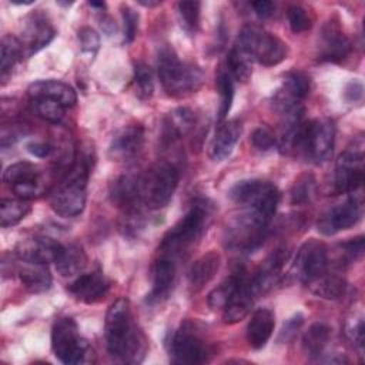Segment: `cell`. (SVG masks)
Returning a JSON list of instances; mask_svg holds the SVG:
<instances>
[{
	"instance_id": "ffe728a7",
	"label": "cell",
	"mask_w": 365,
	"mask_h": 365,
	"mask_svg": "<svg viewBox=\"0 0 365 365\" xmlns=\"http://www.w3.org/2000/svg\"><path fill=\"white\" fill-rule=\"evenodd\" d=\"M108 288L110 282L100 271L81 274L68 285L70 294L84 304H94L103 299L107 295Z\"/></svg>"
},
{
	"instance_id": "277c9868",
	"label": "cell",
	"mask_w": 365,
	"mask_h": 365,
	"mask_svg": "<svg viewBox=\"0 0 365 365\" xmlns=\"http://www.w3.org/2000/svg\"><path fill=\"white\" fill-rule=\"evenodd\" d=\"M207 218L208 205L204 201L195 202L190 211L171 230L165 232L160 244L163 257L171 258L185 252L190 247H192L194 242H197L201 237Z\"/></svg>"
},
{
	"instance_id": "52a82bcc",
	"label": "cell",
	"mask_w": 365,
	"mask_h": 365,
	"mask_svg": "<svg viewBox=\"0 0 365 365\" xmlns=\"http://www.w3.org/2000/svg\"><path fill=\"white\" fill-rule=\"evenodd\" d=\"M178 170L171 163H158L145 174L140 175V195L143 204L150 210L165 207L178 185Z\"/></svg>"
},
{
	"instance_id": "8fae6325",
	"label": "cell",
	"mask_w": 365,
	"mask_h": 365,
	"mask_svg": "<svg viewBox=\"0 0 365 365\" xmlns=\"http://www.w3.org/2000/svg\"><path fill=\"white\" fill-rule=\"evenodd\" d=\"M364 138L358 137L336 160L334 188L339 194H354L364 182Z\"/></svg>"
},
{
	"instance_id": "9c48e42d",
	"label": "cell",
	"mask_w": 365,
	"mask_h": 365,
	"mask_svg": "<svg viewBox=\"0 0 365 365\" xmlns=\"http://www.w3.org/2000/svg\"><path fill=\"white\" fill-rule=\"evenodd\" d=\"M234 202L255 211L271 221L274 217L281 194L275 184L264 180H242L230 190Z\"/></svg>"
},
{
	"instance_id": "60d3db41",
	"label": "cell",
	"mask_w": 365,
	"mask_h": 365,
	"mask_svg": "<svg viewBox=\"0 0 365 365\" xmlns=\"http://www.w3.org/2000/svg\"><path fill=\"white\" fill-rule=\"evenodd\" d=\"M134 84L135 93L141 100H148L154 91V80L153 73L147 64L143 61H137L134 64Z\"/></svg>"
},
{
	"instance_id": "44dd1931",
	"label": "cell",
	"mask_w": 365,
	"mask_h": 365,
	"mask_svg": "<svg viewBox=\"0 0 365 365\" xmlns=\"http://www.w3.org/2000/svg\"><path fill=\"white\" fill-rule=\"evenodd\" d=\"M56 36V30L41 14H31L23 27V50L26 56H31L44 48Z\"/></svg>"
},
{
	"instance_id": "836d02e7",
	"label": "cell",
	"mask_w": 365,
	"mask_h": 365,
	"mask_svg": "<svg viewBox=\"0 0 365 365\" xmlns=\"http://www.w3.org/2000/svg\"><path fill=\"white\" fill-rule=\"evenodd\" d=\"M331 328L324 322L312 324L302 336V349L309 358H319L329 341Z\"/></svg>"
},
{
	"instance_id": "6f0895ef",
	"label": "cell",
	"mask_w": 365,
	"mask_h": 365,
	"mask_svg": "<svg viewBox=\"0 0 365 365\" xmlns=\"http://www.w3.org/2000/svg\"><path fill=\"white\" fill-rule=\"evenodd\" d=\"M88 6L94 7V9H100V10L106 9V3L104 1H88Z\"/></svg>"
},
{
	"instance_id": "f5cc1de1",
	"label": "cell",
	"mask_w": 365,
	"mask_h": 365,
	"mask_svg": "<svg viewBox=\"0 0 365 365\" xmlns=\"http://www.w3.org/2000/svg\"><path fill=\"white\" fill-rule=\"evenodd\" d=\"M27 151L38 158H46L53 153V145L46 141H31L26 145Z\"/></svg>"
},
{
	"instance_id": "74e56055",
	"label": "cell",
	"mask_w": 365,
	"mask_h": 365,
	"mask_svg": "<svg viewBox=\"0 0 365 365\" xmlns=\"http://www.w3.org/2000/svg\"><path fill=\"white\" fill-rule=\"evenodd\" d=\"M240 272H234L228 278H225L220 285H217L210 294H208V305L212 309H224V307L230 302L232 294L237 289L238 281H240Z\"/></svg>"
},
{
	"instance_id": "83f0119b",
	"label": "cell",
	"mask_w": 365,
	"mask_h": 365,
	"mask_svg": "<svg viewBox=\"0 0 365 365\" xmlns=\"http://www.w3.org/2000/svg\"><path fill=\"white\" fill-rule=\"evenodd\" d=\"M175 279V264L171 258L161 257L153 267V287L147 295V302L155 304L163 301L171 291Z\"/></svg>"
},
{
	"instance_id": "484cf974",
	"label": "cell",
	"mask_w": 365,
	"mask_h": 365,
	"mask_svg": "<svg viewBox=\"0 0 365 365\" xmlns=\"http://www.w3.org/2000/svg\"><path fill=\"white\" fill-rule=\"evenodd\" d=\"M111 201L125 211L140 210L143 205L140 195V175H121L111 184Z\"/></svg>"
},
{
	"instance_id": "11a10c76",
	"label": "cell",
	"mask_w": 365,
	"mask_h": 365,
	"mask_svg": "<svg viewBox=\"0 0 365 365\" xmlns=\"http://www.w3.org/2000/svg\"><path fill=\"white\" fill-rule=\"evenodd\" d=\"M100 26L103 29V31L108 36H111L113 33H115V23L111 20V17H104L100 20Z\"/></svg>"
},
{
	"instance_id": "ab89813d",
	"label": "cell",
	"mask_w": 365,
	"mask_h": 365,
	"mask_svg": "<svg viewBox=\"0 0 365 365\" xmlns=\"http://www.w3.org/2000/svg\"><path fill=\"white\" fill-rule=\"evenodd\" d=\"M217 88L220 94V106H218V121L222 123L227 114L231 110L234 100V84L231 76L225 71H221L217 77Z\"/></svg>"
},
{
	"instance_id": "7402d4cb",
	"label": "cell",
	"mask_w": 365,
	"mask_h": 365,
	"mask_svg": "<svg viewBox=\"0 0 365 365\" xmlns=\"http://www.w3.org/2000/svg\"><path fill=\"white\" fill-rule=\"evenodd\" d=\"M144 144V127L130 124L118 130L108 147V155L113 160H128L134 157Z\"/></svg>"
},
{
	"instance_id": "4316f807",
	"label": "cell",
	"mask_w": 365,
	"mask_h": 365,
	"mask_svg": "<svg viewBox=\"0 0 365 365\" xmlns=\"http://www.w3.org/2000/svg\"><path fill=\"white\" fill-rule=\"evenodd\" d=\"M275 328V315L268 308H258L248 321L245 336L252 349H261L271 338Z\"/></svg>"
},
{
	"instance_id": "2e32d148",
	"label": "cell",
	"mask_w": 365,
	"mask_h": 365,
	"mask_svg": "<svg viewBox=\"0 0 365 365\" xmlns=\"http://www.w3.org/2000/svg\"><path fill=\"white\" fill-rule=\"evenodd\" d=\"M3 181L21 200H30L41 194L40 171L29 161H19L9 165L3 173Z\"/></svg>"
},
{
	"instance_id": "9f6ffc18",
	"label": "cell",
	"mask_w": 365,
	"mask_h": 365,
	"mask_svg": "<svg viewBox=\"0 0 365 365\" xmlns=\"http://www.w3.org/2000/svg\"><path fill=\"white\" fill-rule=\"evenodd\" d=\"M138 4H141V6H144V7H155V6H158V4H161V1H145V0H138Z\"/></svg>"
},
{
	"instance_id": "d590c367",
	"label": "cell",
	"mask_w": 365,
	"mask_h": 365,
	"mask_svg": "<svg viewBox=\"0 0 365 365\" xmlns=\"http://www.w3.org/2000/svg\"><path fill=\"white\" fill-rule=\"evenodd\" d=\"M1 53H0V76L6 81V77L11 73L17 60L24 54L21 41L14 36H4L1 38Z\"/></svg>"
},
{
	"instance_id": "681fc988",
	"label": "cell",
	"mask_w": 365,
	"mask_h": 365,
	"mask_svg": "<svg viewBox=\"0 0 365 365\" xmlns=\"http://www.w3.org/2000/svg\"><path fill=\"white\" fill-rule=\"evenodd\" d=\"M252 145L259 151H268L277 144V137L274 131L267 125L257 127L251 134Z\"/></svg>"
},
{
	"instance_id": "7a4b0ae2",
	"label": "cell",
	"mask_w": 365,
	"mask_h": 365,
	"mask_svg": "<svg viewBox=\"0 0 365 365\" xmlns=\"http://www.w3.org/2000/svg\"><path fill=\"white\" fill-rule=\"evenodd\" d=\"M88 158L80 155L66 173L64 178L50 192V205L61 217H76L83 212L87 200Z\"/></svg>"
},
{
	"instance_id": "e0dca14e",
	"label": "cell",
	"mask_w": 365,
	"mask_h": 365,
	"mask_svg": "<svg viewBox=\"0 0 365 365\" xmlns=\"http://www.w3.org/2000/svg\"><path fill=\"white\" fill-rule=\"evenodd\" d=\"M258 297L255 285L252 282V277L248 275L244 269H241L240 272V281L237 285L235 292L232 294L230 302L224 307V312H222V319L225 324H235L242 321L252 304L254 299Z\"/></svg>"
},
{
	"instance_id": "603a6c76",
	"label": "cell",
	"mask_w": 365,
	"mask_h": 365,
	"mask_svg": "<svg viewBox=\"0 0 365 365\" xmlns=\"http://www.w3.org/2000/svg\"><path fill=\"white\" fill-rule=\"evenodd\" d=\"M61 244L50 237H33L21 241L16 248V255L21 261L48 264L54 262Z\"/></svg>"
},
{
	"instance_id": "bcb514c9",
	"label": "cell",
	"mask_w": 365,
	"mask_h": 365,
	"mask_svg": "<svg viewBox=\"0 0 365 365\" xmlns=\"http://www.w3.org/2000/svg\"><path fill=\"white\" fill-rule=\"evenodd\" d=\"M78 41H80V48L84 56L88 58H93L98 48H100V36L97 31L91 27H81L78 30Z\"/></svg>"
},
{
	"instance_id": "f35d334b",
	"label": "cell",
	"mask_w": 365,
	"mask_h": 365,
	"mask_svg": "<svg viewBox=\"0 0 365 365\" xmlns=\"http://www.w3.org/2000/svg\"><path fill=\"white\" fill-rule=\"evenodd\" d=\"M200 13H201V3L200 1H192V0H185V1H178L177 3V14L180 24L182 30L192 36L197 33L200 27Z\"/></svg>"
},
{
	"instance_id": "9a60e30c",
	"label": "cell",
	"mask_w": 365,
	"mask_h": 365,
	"mask_svg": "<svg viewBox=\"0 0 365 365\" xmlns=\"http://www.w3.org/2000/svg\"><path fill=\"white\" fill-rule=\"evenodd\" d=\"M309 93V77L302 71H291L272 96L274 108L282 114L301 110L302 100Z\"/></svg>"
},
{
	"instance_id": "cb8c5ba5",
	"label": "cell",
	"mask_w": 365,
	"mask_h": 365,
	"mask_svg": "<svg viewBox=\"0 0 365 365\" xmlns=\"http://www.w3.org/2000/svg\"><path fill=\"white\" fill-rule=\"evenodd\" d=\"M241 134H242V124L238 118L222 121L221 125L217 128L215 135L210 145L211 160L220 163V161H224L227 157H230Z\"/></svg>"
},
{
	"instance_id": "f546056e",
	"label": "cell",
	"mask_w": 365,
	"mask_h": 365,
	"mask_svg": "<svg viewBox=\"0 0 365 365\" xmlns=\"http://www.w3.org/2000/svg\"><path fill=\"white\" fill-rule=\"evenodd\" d=\"M195 113L188 107H177L163 121V140L173 143L188 134L195 125Z\"/></svg>"
},
{
	"instance_id": "5bb4252c",
	"label": "cell",
	"mask_w": 365,
	"mask_h": 365,
	"mask_svg": "<svg viewBox=\"0 0 365 365\" xmlns=\"http://www.w3.org/2000/svg\"><path fill=\"white\" fill-rule=\"evenodd\" d=\"M362 215V201L349 197L344 202L334 205L318 220V231L324 235H334L339 231L354 227Z\"/></svg>"
},
{
	"instance_id": "30bf717a",
	"label": "cell",
	"mask_w": 365,
	"mask_h": 365,
	"mask_svg": "<svg viewBox=\"0 0 365 365\" xmlns=\"http://www.w3.org/2000/svg\"><path fill=\"white\" fill-rule=\"evenodd\" d=\"M268 224L269 220L245 208L244 212L228 222L224 232L225 247L238 252L252 251L264 241Z\"/></svg>"
},
{
	"instance_id": "1f68e13d",
	"label": "cell",
	"mask_w": 365,
	"mask_h": 365,
	"mask_svg": "<svg viewBox=\"0 0 365 365\" xmlns=\"http://www.w3.org/2000/svg\"><path fill=\"white\" fill-rule=\"evenodd\" d=\"M54 265L61 277H73L81 272L87 265V255L84 250L77 244L61 245Z\"/></svg>"
},
{
	"instance_id": "c3c4849f",
	"label": "cell",
	"mask_w": 365,
	"mask_h": 365,
	"mask_svg": "<svg viewBox=\"0 0 365 365\" xmlns=\"http://www.w3.org/2000/svg\"><path fill=\"white\" fill-rule=\"evenodd\" d=\"M121 16H123V26H124V41L127 44L133 43L138 31V13L131 9L130 6H121Z\"/></svg>"
},
{
	"instance_id": "d6a6232c",
	"label": "cell",
	"mask_w": 365,
	"mask_h": 365,
	"mask_svg": "<svg viewBox=\"0 0 365 365\" xmlns=\"http://www.w3.org/2000/svg\"><path fill=\"white\" fill-rule=\"evenodd\" d=\"M309 291L324 299L329 301H336L341 299L345 292H346V281L336 275V274H329L328 271L318 278L312 279L311 282L307 284Z\"/></svg>"
},
{
	"instance_id": "7dc6e473",
	"label": "cell",
	"mask_w": 365,
	"mask_h": 365,
	"mask_svg": "<svg viewBox=\"0 0 365 365\" xmlns=\"http://www.w3.org/2000/svg\"><path fill=\"white\" fill-rule=\"evenodd\" d=\"M289 27L294 33H302L311 27L309 13L301 6H291L287 11Z\"/></svg>"
},
{
	"instance_id": "b9f144b4",
	"label": "cell",
	"mask_w": 365,
	"mask_h": 365,
	"mask_svg": "<svg viewBox=\"0 0 365 365\" xmlns=\"http://www.w3.org/2000/svg\"><path fill=\"white\" fill-rule=\"evenodd\" d=\"M345 335L352 342V345L362 352L365 342V324L364 315L361 312H354L345 319Z\"/></svg>"
},
{
	"instance_id": "f907efd6",
	"label": "cell",
	"mask_w": 365,
	"mask_h": 365,
	"mask_svg": "<svg viewBox=\"0 0 365 365\" xmlns=\"http://www.w3.org/2000/svg\"><path fill=\"white\" fill-rule=\"evenodd\" d=\"M302 324H304V315L299 314V312L295 314V315H292L291 318H288V319L284 322V325H282V328H281V331H279L278 342L285 344V342L292 341V339L295 338V335L298 334L299 328L302 327Z\"/></svg>"
},
{
	"instance_id": "4dcf8cb0",
	"label": "cell",
	"mask_w": 365,
	"mask_h": 365,
	"mask_svg": "<svg viewBox=\"0 0 365 365\" xmlns=\"http://www.w3.org/2000/svg\"><path fill=\"white\" fill-rule=\"evenodd\" d=\"M17 277L23 287L34 294L46 292L51 287V274L48 271V264L21 261V265L17 268Z\"/></svg>"
},
{
	"instance_id": "7c38bea8",
	"label": "cell",
	"mask_w": 365,
	"mask_h": 365,
	"mask_svg": "<svg viewBox=\"0 0 365 365\" xmlns=\"http://www.w3.org/2000/svg\"><path fill=\"white\" fill-rule=\"evenodd\" d=\"M170 358L174 364L194 365L201 364L207 359V346L204 341L194 332L192 327L185 322L171 334L167 341Z\"/></svg>"
},
{
	"instance_id": "e575fe53",
	"label": "cell",
	"mask_w": 365,
	"mask_h": 365,
	"mask_svg": "<svg viewBox=\"0 0 365 365\" xmlns=\"http://www.w3.org/2000/svg\"><path fill=\"white\" fill-rule=\"evenodd\" d=\"M31 207L27 200L3 198L0 201V225L3 228L19 224L30 212Z\"/></svg>"
},
{
	"instance_id": "7bdbcfd3",
	"label": "cell",
	"mask_w": 365,
	"mask_h": 365,
	"mask_svg": "<svg viewBox=\"0 0 365 365\" xmlns=\"http://www.w3.org/2000/svg\"><path fill=\"white\" fill-rule=\"evenodd\" d=\"M33 101V107L34 111L38 117H41L43 120L57 124L63 120L64 117V107L53 100L48 98H37V100H31Z\"/></svg>"
},
{
	"instance_id": "d4e9b609",
	"label": "cell",
	"mask_w": 365,
	"mask_h": 365,
	"mask_svg": "<svg viewBox=\"0 0 365 365\" xmlns=\"http://www.w3.org/2000/svg\"><path fill=\"white\" fill-rule=\"evenodd\" d=\"M31 100L48 98L60 103L64 108L73 107L77 103V94L73 87L57 80H40L31 83L27 88Z\"/></svg>"
},
{
	"instance_id": "ac0fdd59",
	"label": "cell",
	"mask_w": 365,
	"mask_h": 365,
	"mask_svg": "<svg viewBox=\"0 0 365 365\" xmlns=\"http://www.w3.org/2000/svg\"><path fill=\"white\" fill-rule=\"evenodd\" d=\"M352 44L349 38L344 34L336 21H327L321 30V44H319V60L339 63L349 56Z\"/></svg>"
},
{
	"instance_id": "5b68a950",
	"label": "cell",
	"mask_w": 365,
	"mask_h": 365,
	"mask_svg": "<svg viewBox=\"0 0 365 365\" xmlns=\"http://www.w3.org/2000/svg\"><path fill=\"white\" fill-rule=\"evenodd\" d=\"M51 348L63 364L84 365L94 362L93 348L80 336L76 321L68 317L54 322L51 329Z\"/></svg>"
},
{
	"instance_id": "d6986e66",
	"label": "cell",
	"mask_w": 365,
	"mask_h": 365,
	"mask_svg": "<svg viewBox=\"0 0 365 365\" xmlns=\"http://www.w3.org/2000/svg\"><path fill=\"white\" fill-rule=\"evenodd\" d=\"M289 257V251L284 247L277 248L275 251H272L258 267V269L251 275L252 277V282L255 285L257 294H265L267 291H269L274 284L278 282L282 268L285 265V262L288 261Z\"/></svg>"
},
{
	"instance_id": "4fadbf2b",
	"label": "cell",
	"mask_w": 365,
	"mask_h": 365,
	"mask_svg": "<svg viewBox=\"0 0 365 365\" xmlns=\"http://www.w3.org/2000/svg\"><path fill=\"white\" fill-rule=\"evenodd\" d=\"M329 254L324 242L309 240L301 245L292 264V274L305 285L328 271Z\"/></svg>"
},
{
	"instance_id": "8992f818",
	"label": "cell",
	"mask_w": 365,
	"mask_h": 365,
	"mask_svg": "<svg viewBox=\"0 0 365 365\" xmlns=\"http://www.w3.org/2000/svg\"><path fill=\"white\" fill-rule=\"evenodd\" d=\"M334 143L335 125L331 120L302 121L297 131L292 150L315 164H319L329 158Z\"/></svg>"
},
{
	"instance_id": "3957f363",
	"label": "cell",
	"mask_w": 365,
	"mask_h": 365,
	"mask_svg": "<svg viewBox=\"0 0 365 365\" xmlns=\"http://www.w3.org/2000/svg\"><path fill=\"white\" fill-rule=\"evenodd\" d=\"M157 71L163 88L174 97L195 93L204 80V74L198 66L180 60L174 48L167 44L158 51Z\"/></svg>"
},
{
	"instance_id": "db71d44e",
	"label": "cell",
	"mask_w": 365,
	"mask_h": 365,
	"mask_svg": "<svg viewBox=\"0 0 365 365\" xmlns=\"http://www.w3.org/2000/svg\"><path fill=\"white\" fill-rule=\"evenodd\" d=\"M252 9H254V11L257 13L258 17L267 19V17L274 14L275 4L269 0H258V1H252Z\"/></svg>"
},
{
	"instance_id": "816d5d0a",
	"label": "cell",
	"mask_w": 365,
	"mask_h": 365,
	"mask_svg": "<svg viewBox=\"0 0 365 365\" xmlns=\"http://www.w3.org/2000/svg\"><path fill=\"white\" fill-rule=\"evenodd\" d=\"M344 96H345V100H346L348 103L361 101L362 97H364V87H362V83H361V81H356V80L349 81V83L346 84V87H345Z\"/></svg>"
},
{
	"instance_id": "f6af8a7d",
	"label": "cell",
	"mask_w": 365,
	"mask_h": 365,
	"mask_svg": "<svg viewBox=\"0 0 365 365\" xmlns=\"http://www.w3.org/2000/svg\"><path fill=\"white\" fill-rule=\"evenodd\" d=\"M315 190V180L312 175H301L292 185L291 190V202L295 205L307 204L311 201Z\"/></svg>"
},
{
	"instance_id": "8d00e7d4",
	"label": "cell",
	"mask_w": 365,
	"mask_h": 365,
	"mask_svg": "<svg viewBox=\"0 0 365 365\" xmlns=\"http://www.w3.org/2000/svg\"><path fill=\"white\" fill-rule=\"evenodd\" d=\"M252 57L240 46L234 44L227 57V66L231 76L238 81H247L251 77Z\"/></svg>"
},
{
	"instance_id": "6da1fadb",
	"label": "cell",
	"mask_w": 365,
	"mask_h": 365,
	"mask_svg": "<svg viewBox=\"0 0 365 365\" xmlns=\"http://www.w3.org/2000/svg\"><path fill=\"white\" fill-rule=\"evenodd\" d=\"M104 328L107 351L114 359L140 364L145 358L148 342L133 319L127 298H118L108 307Z\"/></svg>"
},
{
	"instance_id": "ba28073f",
	"label": "cell",
	"mask_w": 365,
	"mask_h": 365,
	"mask_svg": "<svg viewBox=\"0 0 365 365\" xmlns=\"http://www.w3.org/2000/svg\"><path fill=\"white\" fill-rule=\"evenodd\" d=\"M237 44L265 67L277 66L288 56V47L279 37L254 24L242 27Z\"/></svg>"
},
{
	"instance_id": "f1b7e54d",
	"label": "cell",
	"mask_w": 365,
	"mask_h": 365,
	"mask_svg": "<svg viewBox=\"0 0 365 365\" xmlns=\"http://www.w3.org/2000/svg\"><path fill=\"white\" fill-rule=\"evenodd\" d=\"M221 265V255L215 251H210L195 259L188 269V285L191 291H201L218 272Z\"/></svg>"
},
{
	"instance_id": "ee69618b",
	"label": "cell",
	"mask_w": 365,
	"mask_h": 365,
	"mask_svg": "<svg viewBox=\"0 0 365 365\" xmlns=\"http://www.w3.org/2000/svg\"><path fill=\"white\" fill-rule=\"evenodd\" d=\"M364 254V237L359 235L349 241H345L338 245V262L339 267L349 265L361 258Z\"/></svg>"
}]
</instances>
